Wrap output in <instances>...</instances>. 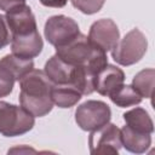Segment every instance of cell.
<instances>
[{
  "label": "cell",
  "instance_id": "cell-4",
  "mask_svg": "<svg viewBox=\"0 0 155 155\" xmlns=\"http://www.w3.org/2000/svg\"><path fill=\"white\" fill-rule=\"evenodd\" d=\"M111 119V110L105 102L86 101L75 110V122L84 131H94Z\"/></svg>",
  "mask_w": 155,
  "mask_h": 155
},
{
  "label": "cell",
  "instance_id": "cell-23",
  "mask_svg": "<svg viewBox=\"0 0 155 155\" xmlns=\"http://www.w3.org/2000/svg\"><path fill=\"white\" fill-rule=\"evenodd\" d=\"M39 1L41 2V5L46 7H56V8L64 7L68 2V0H39Z\"/></svg>",
  "mask_w": 155,
  "mask_h": 155
},
{
  "label": "cell",
  "instance_id": "cell-11",
  "mask_svg": "<svg viewBox=\"0 0 155 155\" xmlns=\"http://www.w3.org/2000/svg\"><path fill=\"white\" fill-rule=\"evenodd\" d=\"M121 136V144L122 147L133 154H143L145 153L151 145V134L150 133H142L130 128L125 125L120 130Z\"/></svg>",
  "mask_w": 155,
  "mask_h": 155
},
{
  "label": "cell",
  "instance_id": "cell-17",
  "mask_svg": "<svg viewBox=\"0 0 155 155\" xmlns=\"http://www.w3.org/2000/svg\"><path fill=\"white\" fill-rule=\"evenodd\" d=\"M154 79L155 70L153 68L143 69L134 75L132 80V87L142 98H151L154 91Z\"/></svg>",
  "mask_w": 155,
  "mask_h": 155
},
{
  "label": "cell",
  "instance_id": "cell-3",
  "mask_svg": "<svg viewBox=\"0 0 155 155\" xmlns=\"http://www.w3.org/2000/svg\"><path fill=\"white\" fill-rule=\"evenodd\" d=\"M148 48L145 35L137 28L130 30L111 50L113 59L124 67L132 65L139 62Z\"/></svg>",
  "mask_w": 155,
  "mask_h": 155
},
{
  "label": "cell",
  "instance_id": "cell-10",
  "mask_svg": "<svg viewBox=\"0 0 155 155\" xmlns=\"http://www.w3.org/2000/svg\"><path fill=\"white\" fill-rule=\"evenodd\" d=\"M44 48V41L38 31L27 36H13L11 38V51L12 54L24 58L33 59L41 53Z\"/></svg>",
  "mask_w": 155,
  "mask_h": 155
},
{
  "label": "cell",
  "instance_id": "cell-2",
  "mask_svg": "<svg viewBox=\"0 0 155 155\" xmlns=\"http://www.w3.org/2000/svg\"><path fill=\"white\" fill-rule=\"evenodd\" d=\"M35 125V116L23 107L0 101V133L5 137H17L29 132Z\"/></svg>",
  "mask_w": 155,
  "mask_h": 155
},
{
  "label": "cell",
  "instance_id": "cell-5",
  "mask_svg": "<svg viewBox=\"0 0 155 155\" xmlns=\"http://www.w3.org/2000/svg\"><path fill=\"white\" fill-rule=\"evenodd\" d=\"M79 24L70 17L64 15H56L50 17L44 28L46 40L54 47L62 46L75 39L80 34Z\"/></svg>",
  "mask_w": 155,
  "mask_h": 155
},
{
  "label": "cell",
  "instance_id": "cell-19",
  "mask_svg": "<svg viewBox=\"0 0 155 155\" xmlns=\"http://www.w3.org/2000/svg\"><path fill=\"white\" fill-rule=\"evenodd\" d=\"M15 81L17 80L13 74L6 67L0 64V98L7 97L13 91Z\"/></svg>",
  "mask_w": 155,
  "mask_h": 155
},
{
  "label": "cell",
  "instance_id": "cell-9",
  "mask_svg": "<svg viewBox=\"0 0 155 155\" xmlns=\"http://www.w3.org/2000/svg\"><path fill=\"white\" fill-rule=\"evenodd\" d=\"M125 81V73L122 69L113 64L103 67L94 76V91L102 96H109L115 88Z\"/></svg>",
  "mask_w": 155,
  "mask_h": 155
},
{
  "label": "cell",
  "instance_id": "cell-6",
  "mask_svg": "<svg viewBox=\"0 0 155 155\" xmlns=\"http://www.w3.org/2000/svg\"><path fill=\"white\" fill-rule=\"evenodd\" d=\"M90 153L96 154H117L122 147L120 128L114 124H105L104 126L91 131L88 137Z\"/></svg>",
  "mask_w": 155,
  "mask_h": 155
},
{
  "label": "cell",
  "instance_id": "cell-22",
  "mask_svg": "<svg viewBox=\"0 0 155 155\" xmlns=\"http://www.w3.org/2000/svg\"><path fill=\"white\" fill-rule=\"evenodd\" d=\"M25 0H0V10L2 11H8L18 5H24Z\"/></svg>",
  "mask_w": 155,
  "mask_h": 155
},
{
  "label": "cell",
  "instance_id": "cell-1",
  "mask_svg": "<svg viewBox=\"0 0 155 155\" xmlns=\"http://www.w3.org/2000/svg\"><path fill=\"white\" fill-rule=\"evenodd\" d=\"M53 82L44 70L31 69L19 80V103L27 111L35 117L47 115L52 108L51 88Z\"/></svg>",
  "mask_w": 155,
  "mask_h": 155
},
{
  "label": "cell",
  "instance_id": "cell-21",
  "mask_svg": "<svg viewBox=\"0 0 155 155\" xmlns=\"http://www.w3.org/2000/svg\"><path fill=\"white\" fill-rule=\"evenodd\" d=\"M11 42V31L5 16L0 15V50Z\"/></svg>",
  "mask_w": 155,
  "mask_h": 155
},
{
  "label": "cell",
  "instance_id": "cell-7",
  "mask_svg": "<svg viewBox=\"0 0 155 155\" xmlns=\"http://www.w3.org/2000/svg\"><path fill=\"white\" fill-rule=\"evenodd\" d=\"M90 42L103 50L104 52L111 51L120 40V31L116 23L110 18H102L92 23L88 31Z\"/></svg>",
  "mask_w": 155,
  "mask_h": 155
},
{
  "label": "cell",
  "instance_id": "cell-20",
  "mask_svg": "<svg viewBox=\"0 0 155 155\" xmlns=\"http://www.w3.org/2000/svg\"><path fill=\"white\" fill-rule=\"evenodd\" d=\"M71 5L85 15H93L102 10L105 0H70Z\"/></svg>",
  "mask_w": 155,
  "mask_h": 155
},
{
  "label": "cell",
  "instance_id": "cell-15",
  "mask_svg": "<svg viewBox=\"0 0 155 155\" xmlns=\"http://www.w3.org/2000/svg\"><path fill=\"white\" fill-rule=\"evenodd\" d=\"M94 76L96 74L86 65H75L70 85H73L82 96L94 92Z\"/></svg>",
  "mask_w": 155,
  "mask_h": 155
},
{
  "label": "cell",
  "instance_id": "cell-18",
  "mask_svg": "<svg viewBox=\"0 0 155 155\" xmlns=\"http://www.w3.org/2000/svg\"><path fill=\"white\" fill-rule=\"evenodd\" d=\"M0 64L6 67L16 78L17 81H19L27 73H29L31 69H34V62L33 59H24L21 57H17L15 54H6L0 59Z\"/></svg>",
  "mask_w": 155,
  "mask_h": 155
},
{
  "label": "cell",
  "instance_id": "cell-8",
  "mask_svg": "<svg viewBox=\"0 0 155 155\" xmlns=\"http://www.w3.org/2000/svg\"><path fill=\"white\" fill-rule=\"evenodd\" d=\"M7 25L11 31V38L13 36H27L38 31V25L35 16L28 5H18L5 15Z\"/></svg>",
  "mask_w": 155,
  "mask_h": 155
},
{
  "label": "cell",
  "instance_id": "cell-13",
  "mask_svg": "<svg viewBox=\"0 0 155 155\" xmlns=\"http://www.w3.org/2000/svg\"><path fill=\"white\" fill-rule=\"evenodd\" d=\"M82 94L70 84L54 85L51 88V98L53 104L58 108H71L80 99Z\"/></svg>",
  "mask_w": 155,
  "mask_h": 155
},
{
  "label": "cell",
  "instance_id": "cell-14",
  "mask_svg": "<svg viewBox=\"0 0 155 155\" xmlns=\"http://www.w3.org/2000/svg\"><path fill=\"white\" fill-rule=\"evenodd\" d=\"M122 116H124L126 125L130 128H132L137 132H142V133L151 134L154 132L153 120L145 109L137 107V108H133V109L126 111Z\"/></svg>",
  "mask_w": 155,
  "mask_h": 155
},
{
  "label": "cell",
  "instance_id": "cell-12",
  "mask_svg": "<svg viewBox=\"0 0 155 155\" xmlns=\"http://www.w3.org/2000/svg\"><path fill=\"white\" fill-rule=\"evenodd\" d=\"M74 67L75 65L64 62L57 54H54L46 62L44 71L54 85H63L70 84Z\"/></svg>",
  "mask_w": 155,
  "mask_h": 155
},
{
  "label": "cell",
  "instance_id": "cell-16",
  "mask_svg": "<svg viewBox=\"0 0 155 155\" xmlns=\"http://www.w3.org/2000/svg\"><path fill=\"white\" fill-rule=\"evenodd\" d=\"M108 97L114 104H116L120 108L133 107L142 102V97L136 92L132 85H125V84L115 88Z\"/></svg>",
  "mask_w": 155,
  "mask_h": 155
}]
</instances>
